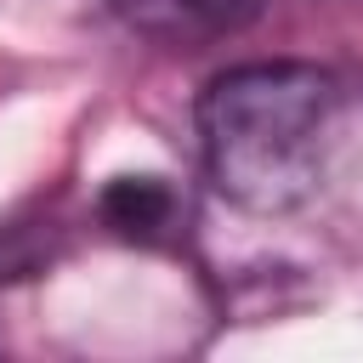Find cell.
Returning a JSON list of instances; mask_svg holds the SVG:
<instances>
[{
  "label": "cell",
  "mask_w": 363,
  "mask_h": 363,
  "mask_svg": "<svg viewBox=\"0 0 363 363\" xmlns=\"http://www.w3.org/2000/svg\"><path fill=\"white\" fill-rule=\"evenodd\" d=\"M335 113L340 85L312 62L233 68L199 102L204 170L233 204L284 216L318 187Z\"/></svg>",
  "instance_id": "obj_1"
},
{
  "label": "cell",
  "mask_w": 363,
  "mask_h": 363,
  "mask_svg": "<svg viewBox=\"0 0 363 363\" xmlns=\"http://www.w3.org/2000/svg\"><path fill=\"white\" fill-rule=\"evenodd\" d=\"M119 23L159 40V45H210L238 34L261 0H113Z\"/></svg>",
  "instance_id": "obj_2"
}]
</instances>
